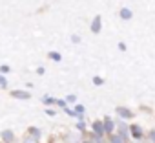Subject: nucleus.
<instances>
[{
    "instance_id": "f257e3e1",
    "label": "nucleus",
    "mask_w": 155,
    "mask_h": 143,
    "mask_svg": "<svg viewBox=\"0 0 155 143\" xmlns=\"http://www.w3.org/2000/svg\"><path fill=\"white\" fill-rule=\"evenodd\" d=\"M81 139H82L81 132H71L66 136V143H81Z\"/></svg>"
},
{
    "instance_id": "f03ea898",
    "label": "nucleus",
    "mask_w": 155,
    "mask_h": 143,
    "mask_svg": "<svg viewBox=\"0 0 155 143\" xmlns=\"http://www.w3.org/2000/svg\"><path fill=\"white\" fill-rule=\"evenodd\" d=\"M91 31H93V33H99V31H101V17H99V15L93 19V24H91Z\"/></svg>"
},
{
    "instance_id": "7ed1b4c3",
    "label": "nucleus",
    "mask_w": 155,
    "mask_h": 143,
    "mask_svg": "<svg viewBox=\"0 0 155 143\" xmlns=\"http://www.w3.org/2000/svg\"><path fill=\"white\" fill-rule=\"evenodd\" d=\"M13 97H18V99H28L29 94L28 92H22V90H13Z\"/></svg>"
},
{
    "instance_id": "20e7f679",
    "label": "nucleus",
    "mask_w": 155,
    "mask_h": 143,
    "mask_svg": "<svg viewBox=\"0 0 155 143\" xmlns=\"http://www.w3.org/2000/svg\"><path fill=\"white\" fill-rule=\"evenodd\" d=\"M117 114L122 116V117H131V112H130L128 108H124V106H119V108H117Z\"/></svg>"
},
{
    "instance_id": "39448f33",
    "label": "nucleus",
    "mask_w": 155,
    "mask_h": 143,
    "mask_svg": "<svg viewBox=\"0 0 155 143\" xmlns=\"http://www.w3.org/2000/svg\"><path fill=\"white\" fill-rule=\"evenodd\" d=\"M120 17H122L124 20H128V19H131V11H130V9H122V11H120Z\"/></svg>"
},
{
    "instance_id": "423d86ee",
    "label": "nucleus",
    "mask_w": 155,
    "mask_h": 143,
    "mask_svg": "<svg viewBox=\"0 0 155 143\" xmlns=\"http://www.w3.org/2000/svg\"><path fill=\"white\" fill-rule=\"evenodd\" d=\"M93 127H95V132H97V134H102V132H104V127H102V123H101V121H97Z\"/></svg>"
},
{
    "instance_id": "0eeeda50",
    "label": "nucleus",
    "mask_w": 155,
    "mask_h": 143,
    "mask_svg": "<svg viewBox=\"0 0 155 143\" xmlns=\"http://www.w3.org/2000/svg\"><path fill=\"white\" fill-rule=\"evenodd\" d=\"M2 138H4V139H6L8 143H9V141H13V134H11L9 130H6V132H2Z\"/></svg>"
},
{
    "instance_id": "6e6552de",
    "label": "nucleus",
    "mask_w": 155,
    "mask_h": 143,
    "mask_svg": "<svg viewBox=\"0 0 155 143\" xmlns=\"http://www.w3.org/2000/svg\"><path fill=\"white\" fill-rule=\"evenodd\" d=\"M24 143H38V141H37L35 136H26V138H24Z\"/></svg>"
},
{
    "instance_id": "1a4fd4ad",
    "label": "nucleus",
    "mask_w": 155,
    "mask_h": 143,
    "mask_svg": "<svg viewBox=\"0 0 155 143\" xmlns=\"http://www.w3.org/2000/svg\"><path fill=\"white\" fill-rule=\"evenodd\" d=\"M106 130H113V125H111L110 119H106Z\"/></svg>"
},
{
    "instance_id": "9d476101",
    "label": "nucleus",
    "mask_w": 155,
    "mask_h": 143,
    "mask_svg": "<svg viewBox=\"0 0 155 143\" xmlns=\"http://www.w3.org/2000/svg\"><path fill=\"white\" fill-rule=\"evenodd\" d=\"M133 136H135V138H140V130H139L137 127H133Z\"/></svg>"
},
{
    "instance_id": "9b49d317",
    "label": "nucleus",
    "mask_w": 155,
    "mask_h": 143,
    "mask_svg": "<svg viewBox=\"0 0 155 143\" xmlns=\"http://www.w3.org/2000/svg\"><path fill=\"white\" fill-rule=\"evenodd\" d=\"M51 59H55V61H60V55H58V53H55V51H51Z\"/></svg>"
},
{
    "instance_id": "f8f14e48",
    "label": "nucleus",
    "mask_w": 155,
    "mask_h": 143,
    "mask_svg": "<svg viewBox=\"0 0 155 143\" xmlns=\"http://www.w3.org/2000/svg\"><path fill=\"white\" fill-rule=\"evenodd\" d=\"M93 83L99 86V85H102V79H101V77H93Z\"/></svg>"
},
{
    "instance_id": "ddd939ff",
    "label": "nucleus",
    "mask_w": 155,
    "mask_h": 143,
    "mask_svg": "<svg viewBox=\"0 0 155 143\" xmlns=\"http://www.w3.org/2000/svg\"><path fill=\"white\" fill-rule=\"evenodd\" d=\"M66 101H68V103H75V101H77V97H75V96H68V99H66Z\"/></svg>"
},
{
    "instance_id": "4468645a",
    "label": "nucleus",
    "mask_w": 155,
    "mask_h": 143,
    "mask_svg": "<svg viewBox=\"0 0 155 143\" xmlns=\"http://www.w3.org/2000/svg\"><path fill=\"white\" fill-rule=\"evenodd\" d=\"M31 134H33V136H35V138H38V136H40V132H38V130H37V128H31Z\"/></svg>"
},
{
    "instance_id": "2eb2a0df",
    "label": "nucleus",
    "mask_w": 155,
    "mask_h": 143,
    "mask_svg": "<svg viewBox=\"0 0 155 143\" xmlns=\"http://www.w3.org/2000/svg\"><path fill=\"white\" fill-rule=\"evenodd\" d=\"M111 143H122V138H111Z\"/></svg>"
},
{
    "instance_id": "dca6fc26",
    "label": "nucleus",
    "mask_w": 155,
    "mask_h": 143,
    "mask_svg": "<svg viewBox=\"0 0 155 143\" xmlns=\"http://www.w3.org/2000/svg\"><path fill=\"white\" fill-rule=\"evenodd\" d=\"M6 85H8V83H6V79H4V77H0V86L6 88Z\"/></svg>"
},
{
    "instance_id": "f3484780",
    "label": "nucleus",
    "mask_w": 155,
    "mask_h": 143,
    "mask_svg": "<svg viewBox=\"0 0 155 143\" xmlns=\"http://www.w3.org/2000/svg\"><path fill=\"white\" fill-rule=\"evenodd\" d=\"M151 138H153V139H155V132H151Z\"/></svg>"
},
{
    "instance_id": "a211bd4d",
    "label": "nucleus",
    "mask_w": 155,
    "mask_h": 143,
    "mask_svg": "<svg viewBox=\"0 0 155 143\" xmlns=\"http://www.w3.org/2000/svg\"><path fill=\"white\" fill-rule=\"evenodd\" d=\"M86 143H88V141H86Z\"/></svg>"
}]
</instances>
